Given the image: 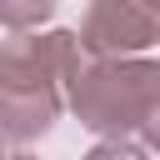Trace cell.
Returning a JSON list of instances; mask_svg holds the SVG:
<instances>
[{
    "label": "cell",
    "mask_w": 160,
    "mask_h": 160,
    "mask_svg": "<svg viewBox=\"0 0 160 160\" xmlns=\"http://www.w3.org/2000/svg\"><path fill=\"white\" fill-rule=\"evenodd\" d=\"M5 160H40V155H25V150H20V155H5Z\"/></svg>",
    "instance_id": "52a82bcc"
},
{
    "label": "cell",
    "mask_w": 160,
    "mask_h": 160,
    "mask_svg": "<svg viewBox=\"0 0 160 160\" xmlns=\"http://www.w3.org/2000/svg\"><path fill=\"white\" fill-rule=\"evenodd\" d=\"M140 140H145V150H155L160 155V100L150 105V115L140 120Z\"/></svg>",
    "instance_id": "8992f818"
},
{
    "label": "cell",
    "mask_w": 160,
    "mask_h": 160,
    "mask_svg": "<svg viewBox=\"0 0 160 160\" xmlns=\"http://www.w3.org/2000/svg\"><path fill=\"white\" fill-rule=\"evenodd\" d=\"M80 50L95 55H140L160 40V15L150 0H90L80 20Z\"/></svg>",
    "instance_id": "3957f363"
},
{
    "label": "cell",
    "mask_w": 160,
    "mask_h": 160,
    "mask_svg": "<svg viewBox=\"0 0 160 160\" xmlns=\"http://www.w3.org/2000/svg\"><path fill=\"white\" fill-rule=\"evenodd\" d=\"M155 100H160V60L145 55H95V60L85 55L65 85L70 115L100 140L140 130Z\"/></svg>",
    "instance_id": "7a4b0ae2"
},
{
    "label": "cell",
    "mask_w": 160,
    "mask_h": 160,
    "mask_svg": "<svg viewBox=\"0 0 160 160\" xmlns=\"http://www.w3.org/2000/svg\"><path fill=\"white\" fill-rule=\"evenodd\" d=\"M60 0H0V25L5 30H35L40 20L55 15Z\"/></svg>",
    "instance_id": "277c9868"
},
{
    "label": "cell",
    "mask_w": 160,
    "mask_h": 160,
    "mask_svg": "<svg viewBox=\"0 0 160 160\" xmlns=\"http://www.w3.org/2000/svg\"><path fill=\"white\" fill-rule=\"evenodd\" d=\"M5 155H10V150H5V135H0V160H5Z\"/></svg>",
    "instance_id": "ba28073f"
},
{
    "label": "cell",
    "mask_w": 160,
    "mask_h": 160,
    "mask_svg": "<svg viewBox=\"0 0 160 160\" xmlns=\"http://www.w3.org/2000/svg\"><path fill=\"white\" fill-rule=\"evenodd\" d=\"M80 60L85 50L75 30H15V40L0 45V135L20 145L50 135Z\"/></svg>",
    "instance_id": "6da1fadb"
},
{
    "label": "cell",
    "mask_w": 160,
    "mask_h": 160,
    "mask_svg": "<svg viewBox=\"0 0 160 160\" xmlns=\"http://www.w3.org/2000/svg\"><path fill=\"white\" fill-rule=\"evenodd\" d=\"M150 10H155V15H160V0H150Z\"/></svg>",
    "instance_id": "9c48e42d"
},
{
    "label": "cell",
    "mask_w": 160,
    "mask_h": 160,
    "mask_svg": "<svg viewBox=\"0 0 160 160\" xmlns=\"http://www.w3.org/2000/svg\"><path fill=\"white\" fill-rule=\"evenodd\" d=\"M80 160H150V150H145V145H135L130 135H115V140H100V145H90Z\"/></svg>",
    "instance_id": "5b68a950"
}]
</instances>
